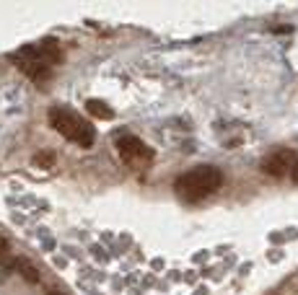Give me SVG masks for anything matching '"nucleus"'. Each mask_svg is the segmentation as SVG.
<instances>
[{
	"label": "nucleus",
	"instance_id": "7",
	"mask_svg": "<svg viewBox=\"0 0 298 295\" xmlns=\"http://www.w3.org/2000/svg\"><path fill=\"white\" fill-rule=\"evenodd\" d=\"M16 267H18V272L29 280V282H39V272L32 267V264H29L26 259H16Z\"/></svg>",
	"mask_w": 298,
	"mask_h": 295
},
{
	"label": "nucleus",
	"instance_id": "2",
	"mask_svg": "<svg viewBox=\"0 0 298 295\" xmlns=\"http://www.w3.org/2000/svg\"><path fill=\"white\" fill-rule=\"evenodd\" d=\"M60 47L52 39H44L39 47H23L18 54H13V63H18V68H23L34 80H47L49 78V65L60 63Z\"/></svg>",
	"mask_w": 298,
	"mask_h": 295
},
{
	"label": "nucleus",
	"instance_id": "4",
	"mask_svg": "<svg viewBox=\"0 0 298 295\" xmlns=\"http://www.w3.org/2000/svg\"><path fill=\"white\" fill-rule=\"evenodd\" d=\"M117 153H119V158H122L127 166H140V163H145V161L153 158L151 148H148L140 137H132V135L117 140Z\"/></svg>",
	"mask_w": 298,
	"mask_h": 295
},
{
	"label": "nucleus",
	"instance_id": "11",
	"mask_svg": "<svg viewBox=\"0 0 298 295\" xmlns=\"http://www.w3.org/2000/svg\"><path fill=\"white\" fill-rule=\"evenodd\" d=\"M47 295H65V292H57V290H52V292H47Z\"/></svg>",
	"mask_w": 298,
	"mask_h": 295
},
{
	"label": "nucleus",
	"instance_id": "1",
	"mask_svg": "<svg viewBox=\"0 0 298 295\" xmlns=\"http://www.w3.org/2000/svg\"><path fill=\"white\" fill-rule=\"evenodd\" d=\"M223 184V173L215 166H197L187 173H182L174 182L176 197L184 202H200L205 197H210L213 192H218Z\"/></svg>",
	"mask_w": 298,
	"mask_h": 295
},
{
	"label": "nucleus",
	"instance_id": "8",
	"mask_svg": "<svg viewBox=\"0 0 298 295\" xmlns=\"http://www.w3.org/2000/svg\"><path fill=\"white\" fill-rule=\"evenodd\" d=\"M52 161H55V153L52 151H44V153H37L34 156V163H39V166H52Z\"/></svg>",
	"mask_w": 298,
	"mask_h": 295
},
{
	"label": "nucleus",
	"instance_id": "6",
	"mask_svg": "<svg viewBox=\"0 0 298 295\" xmlns=\"http://www.w3.org/2000/svg\"><path fill=\"white\" fill-rule=\"evenodd\" d=\"M86 109H88V114H91V116H99V120H112V116H114V111L104 101H99V99H91L86 104Z\"/></svg>",
	"mask_w": 298,
	"mask_h": 295
},
{
	"label": "nucleus",
	"instance_id": "10",
	"mask_svg": "<svg viewBox=\"0 0 298 295\" xmlns=\"http://www.w3.org/2000/svg\"><path fill=\"white\" fill-rule=\"evenodd\" d=\"M3 254H8V241L0 239V256H3Z\"/></svg>",
	"mask_w": 298,
	"mask_h": 295
},
{
	"label": "nucleus",
	"instance_id": "3",
	"mask_svg": "<svg viewBox=\"0 0 298 295\" xmlns=\"http://www.w3.org/2000/svg\"><path fill=\"white\" fill-rule=\"evenodd\" d=\"M49 127L57 130L60 135H65L70 142H78L80 148L94 145V127L91 122L80 120L68 109H49Z\"/></svg>",
	"mask_w": 298,
	"mask_h": 295
},
{
	"label": "nucleus",
	"instance_id": "9",
	"mask_svg": "<svg viewBox=\"0 0 298 295\" xmlns=\"http://www.w3.org/2000/svg\"><path fill=\"white\" fill-rule=\"evenodd\" d=\"M290 179L298 184V161H295V163H293V168H290Z\"/></svg>",
	"mask_w": 298,
	"mask_h": 295
},
{
	"label": "nucleus",
	"instance_id": "5",
	"mask_svg": "<svg viewBox=\"0 0 298 295\" xmlns=\"http://www.w3.org/2000/svg\"><path fill=\"white\" fill-rule=\"evenodd\" d=\"M295 161H298V158H295L293 151H278V153L267 156V158L262 161V171L270 173V176H275V179H280V176H285V173L293 168Z\"/></svg>",
	"mask_w": 298,
	"mask_h": 295
}]
</instances>
